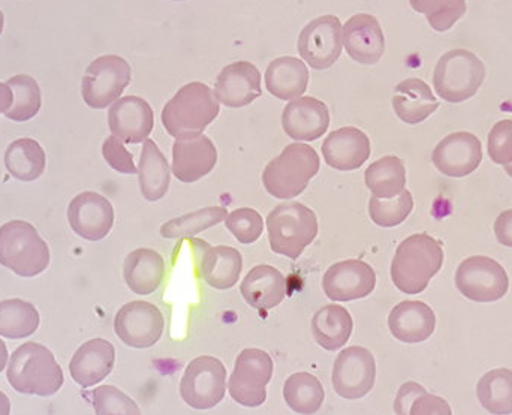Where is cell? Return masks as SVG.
Here are the masks:
<instances>
[{
	"instance_id": "6da1fadb",
	"label": "cell",
	"mask_w": 512,
	"mask_h": 415,
	"mask_svg": "<svg viewBox=\"0 0 512 415\" xmlns=\"http://www.w3.org/2000/svg\"><path fill=\"white\" fill-rule=\"evenodd\" d=\"M444 264V249L429 234H414L400 243L391 263V279L397 290L420 294L429 287Z\"/></svg>"
},
{
	"instance_id": "7a4b0ae2",
	"label": "cell",
	"mask_w": 512,
	"mask_h": 415,
	"mask_svg": "<svg viewBox=\"0 0 512 415\" xmlns=\"http://www.w3.org/2000/svg\"><path fill=\"white\" fill-rule=\"evenodd\" d=\"M6 378L15 392L41 398L56 395L65 383L54 354L35 342H27L12 353Z\"/></svg>"
},
{
	"instance_id": "3957f363",
	"label": "cell",
	"mask_w": 512,
	"mask_h": 415,
	"mask_svg": "<svg viewBox=\"0 0 512 415\" xmlns=\"http://www.w3.org/2000/svg\"><path fill=\"white\" fill-rule=\"evenodd\" d=\"M219 101L204 83L183 86L162 111V123L176 140L198 137L218 117Z\"/></svg>"
},
{
	"instance_id": "277c9868",
	"label": "cell",
	"mask_w": 512,
	"mask_h": 415,
	"mask_svg": "<svg viewBox=\"0 0 512 415\" xmlns=\"http://www.w3.org/2000/svg\"><path fill=\"white\" fill-rule=\"evenodd\" d=\"M319 156L313 147L292 143L279 156L268 162L262 173L265 191L277 200L298 197L318 174Z\"/></svg>"
},
{
	"instance_id": "5b68a950",
	"label": "cell",
	"mask_w": 512,
	"mask_h": 415,
	"mask_svg": "<svg viewBox=\"0 0 512 415\" xmlns=\"http://www.w3.org/2000/svg\"><path fill=\"white\" fill-rule=\"evenodd\" d=\"M271 251L297 260L318 236V218L304 204L291 201L279 204L267 218Z\"/></svg>"
},
{
	"instance_id": "8992f818",
	"label": "cell",
	"mask_w": 512,
	"mask_h": 415,
	"mask_svg": "<svg viewBox=\"0 0 512 415\" xmlns=\"http://www.w3.org/2000/svg\"><path fill=\"white\" fill-rule=\"evenodd\" d=\"M0 264L21 278H33L50 266V249L29 222L11 221L0 227Z\"/></svg>"
},
{
	"instance_id": "52a82bcc",
	"label": "cell",
	"mask_w": 512,
	"mask_h": 415,
	"mask_svg": "<svg viewBox=\"0 0 512 415\" xmlns=\"http://www.w3.org/2000/svg\"><path fill=\"white\" fill-rule=\"evenodd\" d=\"M486 78V66L468 50H451L436 63L433 86L444 101L460 104L477 95Z\"/></svg>"
},
{
	"instance_id": "ba28073f",
	"label": "cell",
	"mask_w": 512,
	"mask_h": 415,
	"mask_svg": "<svg viewBox=\"0 0 512 415\" xmlns=\"http://www.w3.org/2000/svg\"><path fill=\"white\" fill-rule=\"evenodd\" d=\"M227 392V369L215 357H197L189 363L180 381V396L194 410L218 407Z\"/></svg>"
},
{
	"instance_id": "9c48e42d",
	"label": "cell",
	"mask_w": 512,
	"mask_h": 415,
	"mask_svg": "<svg viewBox=\"0 0 512 415\" xmlns=\"http://www.w3.org/2000/svg\"><path fill=\"white\" fill-rule=\"evenodd\" d=\"M273 360L268 353L248 348L237 357L233 375L228 384L231 398L237 404L258 408L267 401V386L273 377Z\"/></svg>"
},
{
	"instance_id": "30bf717a",
	"label": "cell",
	"mask_w": 512,
	"mask_h": 415,
	"mask_svg": "<svg viewBox=\"0 0 512 415\" xmlns=\"http://www.w3.org/2000/svg\"><path fill=\"white\" fill-rule=\"evenodd\" d=\"M131 66L123 57L102 56L93 60L83 78L84 102L95 110L114 104L131 83Z\"/></svg>"
},
{
	"instance_id": "8fae6325",
	"label": "cell",
	"mask_w": 512,
	"mask_h": 415,
	"mask_svg": "<svg viewBox=\"0 0 512 415\" xmlns=\"http://www.w3.org/2000/svg\"><path fill=\"white\" fill-rule=\"evenodd\" d=\"M456 287L472 302L492 303L504 299L510 279L498 261L475 255L463 261L457 269Z\"/></svg>"
},
{
	"instance_id": "7c38bea8",
	"label": "cell",
	"mask_w": 512,
	"mask_h": 415,
	"mask_svg": "<svg viewBox=\"0 0 512 415\" xmlns=\"http://www.w3.org/2000/svg\"><path fill=\"white\" fill-rule=\"evenodd\" d=\"M331 380L340 398L346 401L364 398L375 386V357L364 347L346 348L334 362Z\"/></svg>"
},
{
	"instance_id": "4fadbf2b",
	"label": "cell",
	"mask_w": 512,
	"mask_h": 415,
	"mask_svg": "<svg viewBox=\"0 0 512 415\" xmlns=\"http://www.w3.org/2000/svg\"><path fill=\"white\" fill-rule=\"evenodd\" d=\"M340 20L324 15L310 21L298 38V53L313 69L331 68L342 54L343 32Z\"/></svg>"
},
{
	"instance_id": "5bb4252c",
	"label": "cell",
	"mask_w": 512,
	"mask_h": 415,
	"mask_svg": "<svg viewBox=\"0 0 512 415\" xmlns=\"http://www.w3.org/2000/svg\"><path fill=\"white\" fill-rule=\"evenodd\" d=\"M165 320L155 305L143 300L128 303L117 312L114 332L123 344L137 350L153 347L164 335Z\"/></svg>"
},
{
	"instance_id": "9a60e30c",
	"label": "cell",
	"mask_w": 512,
	"mask_h": 415,
	"mask_svg": "<svg viewBox=\"0 0 512 415\" xmlns=\"http://www.w3.org/2000/svg\"><path fill=\"white\" fill-rule=\"evenodd\" d=\"M376 287V273L361 260L334 264L325 272L322 288L333 302H352L370 296Z\"/></svg>"
},
{
	"instance_id": "2e32d148",
	"label": "cell",
	"mask_w": 512,
	"mask_h": 415,
	"mask_svg": "<svg viewBox=\"0 0 512 415\" xmlns=\"http://www.w3.org/2000/svg\"><path fill=\"white\" fill-rule=\"evenodd\" d=\"M433 165L448 177H466L483 161V144L471 132H454L433 150Z\"/></svg>"
},
{
	"instance_id": "e0dca14e",
	"label": "cell",
	"mask_w": 512,
	"mask_h": 415,
	"mask_svg": "<svg viewBox=\"0 0 512 415\" xmlns=\"http://www.w3.org/2000/svg\"><path fill=\"white\" fill-rule=\"evenodd\" d=\"M68 221L78 236L90 242H99L113 228L114 209L101 194L83 192L69 204Z\"/></svg>"
},
{
	"instance_id": "ac0fdd59",
	"label": "cell",
	"mask_w": 512,
	"mask_h": 415,
	"mask_svg": "<svg viewBox=\"0 0 512 415\" xmlns=\"http://www.w3.org/2000/svg\"><path fill=\"white\" fill-rule=\"evenodd\" d=\"M111 134L122 143L138 144L149 140L155 125V114L149 102L138 96L117 99L108 111Z\"/></svg>"
},
{
	"instance_id": "d6986e66",
	"label": "cell",
	"mask_w": 512,
	"mask_h": 415,
	"mask_svg": "<svg viewBox=\"0 0 512 415\" xmlns=\"http://www.w3.org/2000/svg\"><path fill=\"white\" fill-rule=\"evenodd\" d=\"M283 131L298 141H315L330 126L327 105L312 96H300L286 105L282 114Z\"/></svg>"
},
{
	"instance_id": "ffe728a7",
	"label": "cell",
	"mask_w": 512,
	"mask_h": 415,
	"mask_svg": "<svg viewBox=\"0 0 512 415\" xmlns=\"http://www.w3.org/2000/svg\"><path fill=\"white\" fill-rule=\"evenodd\" d=\"M343 45L352 60L361 65H376L385 53L381 24L370 14H357L342 29Z\"/></svg>"
},
{
	"instance_id": "44dd1931",
	"label": "cell",
	"mask_w": 512,
	"mask_h": 415,
	"mask_svg": "<svg viewBox=\"0 0 512 415\" xmlns=\"http://www.w3.org/2000/svg\"><path fill=\"white\" fill-rule=\"evenodd\" d=\"M261 93V72L251 62L225 66L216 78L215 96L225 107H246Z\"/></svg>"
},
{
	"instance_id": "7402d4cb",
	"label": "cell",
	"mask_w": 512,
	"mask_h": 415,
	"mask_svg": "<svg viewBox=\"0 0 512 415\" xmlns=\"http://www.w3.org/2000/svg\"><path fill=\"white\" fill-rule=\"evenodd\" d=\"M218 161L215 144L206 135L176 140L173 147V174L183 183H195L212 173Z\"/></svg>"
},
{
	"instance_id": "603a6c76",
	"label": "cell",
	"mask_w": 512,
	"mask_h": 415,
	"mask_svg": "<svg viewBox=\"0 0 512 415\" xmlns=\"http://www.w3.org/2000/svg\"><path fill=\"white\" fill-rule=\"evenodd\" d=\"M116 362V350L105 339H92L78 348L69 363L72 380L83 387L96 386L113 371Z\"/></svg>"
},
{
	"instance_id": "cb8c5ba5",
	"label": "cell",
	"mask_w": 512,
	"mask_h": 415,
	"mask_svg": "<svg viewBox=\"0 0 512 415\" xmlns=\"http://www.w3.org/2000/svg\"><path fill=\"white\" fill-rule=\"evenodd\" d=\"M322 155L325 162L334 170H358L369 159V137L360 129L351 126L337 129L325 138Z\"/></svg>"
},
{
	"instance_id": "d4e9b609",
	"label": "cell",
	"mask_w": 512,
	"mask_h": 415,
	"mask_svg": "<svg viewBox=\"0 0 512 415\" xmlns=\"http://www.w3.org/2000/svg\"><path fill=\"white\" fill-rule=\"evenodd\" d=\"M388 327L397 341L403 344H421L435 332L436 315L426 303L406 300L390 312Z\"/></svg>"
},
{
	"instance_id": "484cf974",
	"label": "cell",
	"mask_w": 512,
	"mask_h": 415,
	"mask_svg": "<svg viewBox=\"0 0 512 415\" xmlns=\"http://www.w3.org/2000/svg\"><path fill=\"white\" fill-rule=\"evenodd\" d=\"M240 293L256 311H270L285 300L288 284L285 276L271 266H256L243 279Z\"/></svg>"
},
{
	"instance_id": "4316f807",
	"label": "cell",
	"mask_w": 512,
	"mask_h": 415,
	"mask_svg": "<svg viewBox=\"0 0 512 415\" xmlns=\"http://www.w3.org/2000/svg\"><path fill=\"white\" fill-rule=\"evenodd\" d=\"M394 113L408 125H418L429 119L439 108L429 84L420 78H408L397 84L393 96Z\"/></svg>"
},
{
	"instance_id": "83f0119b",
	"label": "cell",
	"mask_w": 512,
	"mask_h": 415,
	"mask_svg": "<svg viewBox=\"0 0 512 415\" xmlns=\"http://www.w3.org/2000/svg\"><path fill=\"white\" fill-rule=\"evenodd\" d=\"M123 278L132 293L150 296L164 282V258L153 249H137L126 257Z\"/></svg>"
},
{
	"instance_id": "f1b7e54d",
	"label": "cell",
	"mask_w": 512,
	"mask_h": 415,
	"mask_svg": "<svg viewBox=\"0 0 512 415\" xmlns=\"http://www.w3.org/2000/svg\"><path fill=\"white\" fill-rule=\"evenodd\" d=\"M203 248L200 270L206 284L216 290L233 288L242 275V254L230 246H207L204 243Z\"/></svg>"
},
{
	"instance_id": "f546056e",
	"label": "cell",
	"mask_w": 512,
	"mask_h": 415,
	"mask_svg": "<svg viewBox=\"0 0 512 415\" xmlns=\"http://www.w3.org/2000/svg\"><path fill=\"white\" fill-rule=\"evenodd\" d=\"M265 84L268 92L280 101H294L306 92L309 69L303 60L289 56L280 57L268 65Z\"/></svg>"
},
{
	"instance_id": "4dcf8cb0",
	"label": "cell",
	"mask_w": 512,
	"mask_h": 415,
	"mask_svg": "<svg viewBox=\"0 0 512 415\" xmlns=\"http://www.w3.org/2000/svg\"><path fill=\"white\" fill-rule=\"evenodd\" d=\"M352 330H354V321L343 306H324L313 315L312 332L316 344L331 353L339 351L348 344Z\"/></svg>"
},
{
	"instance_id": "1f68e13d",
	"label": "cell",
	"mask_w": 512,
	"mask_h": 415,
	"mask_svg": "<svg viewBox=\"0 0 512 415\" xmlns=\"http://www.w3.org/2000/svg\"><path fill=\"white\" fill-rule=\"evenodd\" d=\"M141 194L147 201H159L167 195L171 183V170L155 141H144L138 164Z\"/></svg>"
},
{
	"instance_id": "d6a6232c",
	"label": "cell",
	"mask_w": 512,
	"mask_h": 415,
	"mask_svg": "<svg viewBox=\"0 0 512 415\" xmlns=\"http://www.w3.org/2000/svg\"><path fill=\"white\" fill-rule=\"evenodd\" d=\"M45 152L38 141L20 138L9 144L5 153L6 170L21 182H33L45 171Z\"/></svg>"
},
{
	"instance_id": "836d02e7",
	"label": "cell",
	"mask_w": 512,
	"mask_h": 415,
	"mask_svg": "<svg viewBox=\"0 0 512 415\" xmlns=\"http://www.w3.org/2000/svg\"><path fill=\"white\" fill-rule=\"evenodd\" d=\"M364 180L367 188L372 191L373 197L379 200H391L405 191V164L397 156H385L367 168Z\"/></svg>"
},
{
	"instance_id": "e575fe53",
	"label": "cell",
	"mask_w": 512,
	"mask_h": 415,
	"mask_svg": "<svg viewBox=\"0 0 512 415\" xmlns=\"http://www.w3.org/2000/svg\"><path fill=\"white\" fill-rule=\"evenodd\" d=\"M283 399L294 413L313 415L321 410L325 392L321 381L307 372L291 375L283 386Z\"/></svg>"
},
{
	"instance_id": "d590c367",
	"label": "cell",
	"mask_w": 512,
	"mask_h": 415,
	"mask_svg": "<svg viewBox=\"0 0 512 415\" xmlns=\"http://www.w3.org/2000/svg\"><path fill=\"white\" fill-rule=\"evenodd\" d=\"M481 407L493 415L512 414V371L495 369L487 372L477 386Z\"/></svg>"
},
{
	"instance_id": "8d00e7d4",
	"label": "cell",
	"mask_w": 512,
	"mask_h": 415,
	"mask_svg": "<svg viewBox=\"0 0 512 415\" xmlns=\"http://www.w3.org/2000/svg\"><path fill=\"white\" fill-rule=\"evenodd\" d=\"M38 327L39 312L32 303L20 299L0 302V336L3 338H29Z\"/></svg>"
},
{
	"instance_id": "74e56055",
	"label": "cell",
	"mask_w": 512,
	"mask_h": 415,
	"mask_svg": "<svg viewBox=\"0 0 512 415\" xmlns=\"http://www.w3.org/2000/svg\"><path fill=\"white\" fill-rule=\"evenodd\" d=\"M228 210L225 207H206L198 212L188 213L180 218L171 219L162 225L161 236L164 239H182V237L197 236L227 219Z\"/></svg>"
},
{
	"instance_id": "f35d334b",
	"label": "cell",
	"mask_w": 512,
	"mask_h": 415,
	"mask_svg": "<svg viewBox=\"0 0 512 415\" xmlns=\"http://www.w3.org/2000/svg\"><path fill=\"white\" fill-rule=\"evenodd\" d=\"M9 87L14 92V102L5 116L14 122H27L41 110V89L29 75H15L9 78Z\"/></svg>"
},
{
	"instance_id": "ab89813d",
	"label": "cell",
	"mask_w": 512,
	"mask_h": 415,
	"mask_svg": "<svg viewBox=\"0 0 512 415\" xmlns=\"http://www.w3.org/2000/svg\"><path fill=\"white\" fill-rule=\"evenodd\" d=\"M436 32H447L466 14V0H409Z\"/></svg>"
},
{
	"instance_id": "60d3db41",
	"label": "cell",
	"mask_w": 512,
	"mask_h": 415,
	"mask_svg": "<svg viewBox=\"0 0 512 415\" xmlns=\"http://www.w3.org/2000/svg\"><path fill=\"white\" fill-rule=\"evenodd\" d=\"M414 209V198L409 191H403L391 200L370 198L369 213L372 221L382 228H393L403 224Z\"/></svg>"
},
{
	"instance_id": "b9f144b4",
	"label": "cell",
	"mask_w": 512,
	"mask_h": 415,
	"mask_svg": "<svg viewBox=\"0 0 512 415\" xmlns=\"http://www.w3.org/2000/svg\"><path fill=\"white\" fill-rule=\"evenodd\" d=\"M98 415H141L140 408L128 395L114 386H101L90 393Z\"/></svg>"
},
{
	"instance_id": "7bdbcfd3",
	"label": "cell",
	"mask_w": 512,
	"mask_h": 415,
	"mask_svg": "<svg viewBox=\"0 0 512 415\" xmlns=\"http://www.w3.org/2000/svg\"><path fill=\"white\" fill-rule=\"evenodd\" d=\"M225 225L243 245L255 243L264 230V221H262L261 215L249 207L234 210L225 219Z\"/></svg>"
},
{
	"instance_id": "ee69618b",
	"label": "cell",
	"mask_w": 512,
	"mask_h": 415,
	"mask_svg": "<svg viewBox=\"0 0 512 415\" xmlns=\"http://www.w3.org/2000/svg\"><path fill=\"white\" fill-rule=\"evenodd\" d=\"M489 156L495 164H511L512 120H502L493 126L489 134Z\"/></svg>"
},
{
	"instance_id": "f6af8a7d",
	"label": "cell",
	"mask_w": 512,
	"mask_h": 415,
	"mask_svg": "<svg viewBox=\"0 0 512 415\" xmlns=\"http://www.w3.org/2000/svg\"><path fill=\"white\" fill-rule=\"evenodd\" d=\"M102 155L105 161L117 173L122 174H138V168L134 164V156L126 150L119 138L108 137L102 144Z\"/></svg>"
},
{
	"instance_id": "bcb514c9",
	"label": "cell",
	"mask_w": 512,
	"mask_h": 415,
	"mask_svg": "<svg viewBox=\"0 0 512 415\" xmlns=\"http://www.w3.org/2000/svg\"><path fill=\"white\" fill-rule=\"evenodd\" d=\"M409 415H453V411L444 398L426 392L415 399Z\"/></svg>"
},
{
	"instance_id": "7dc6e473",
	"label": "cell",
	"mask_w": 512,
	"mask_h": 415,
	"mask_svg": "<svg viewBox=\"0 0 512 415\" xmlns=\"http://www.w3.org/2000/svg\"><path fill=\"white\" fill-rule=\"evenodd\" d=\"M423 393H426V389L421 384L412 383V381L411 383L403 384L400 387L399 393H397L396 401H394V411H396L397 415H409L411 405Z\"/></svg>"
},
{
	"instance_id": "c3c4849f",
	"label": "cell",
	"mask_w": 512,
	"mask_h": 415,
	"mask_svg": "<svg viewBox=\"0 0 512 415\" xmlns=\"http://www.w3.org/2000/svg\"><path fill=\"white\" fill-rule=\"evenodd\" d=\"M495 234L501 245L512 248V209L498 216L495 222Z\"/></svg>"
},
{
	"instance_id": "681fc988",
	"label": "cell",
	"mask_w": 512,
	"mask_h": 415,
	"mask_svg": "<svg viewBox=\"0 0 512 415\" xmlns=\"http://www.w3.org/2000/svg\"><path fill=\"white\" fill-rule=\"evenodd\" d=\"M14 102V92L8 84L0 83V113L5 114Z\"/></svg>"
},
{
	"instance_id": "f907efd6",
	"label": "cell",
	"mask_w": 512,
	"mask_h": 415,
	"mask_svg": "<svg viewBox=\"0 0 512 415\" xmlns=\"http://www.w3.org/2000/svg\"><path fill=\"white\" fill-rule=\"evenodd\" d=\"M9 414H11V401H9L5 393L0 392V415Z\"/></svg>"
},
{
	"instance_id": "816d5d0a",
	"label": "cell",
	"mask_w": 512,
	"mask_h": 415,
	"mask_svg": "<svg viewBox=\"0 0 512 415\" xmlns=\"http://www.w3.org/2000/svg\"><path fill=\"white\" fill-rule=\"evenodd\" d=\"M6 365H8V350H6L5 342L0 339V372L5 369Z\"/></svg>"
},
{
	"instance_id": "f5cc1de1",
	"label": "cell",
	"mask_w": 512,
	"mask_h": 415,
	"mask_svg": "<svg viewBox=\"0 0 512 415\" xmlns=\"http://www.w3.org/2000/svg\"><path fill=\"white\" fill-rule=\"evenodd\" d=\"M3 24H5V17H3V12L0 11V35L3 32Z\"/></svg>"
},
{
	"instance_id": "db71d44e",
	"label": "cell",
	"mask_w": 512,
	"mask_h": 415,
	"mask_svg": "<svg viewBox=\"0 0 512 415\" xmlns=\"http://www.w3.org/2000/svg\"><path fill=\"white\" fill-rule=\"evenodd\" d=\"M505 173H507L508 176L512 177V162L511 164L505 165Z\"/></svg>"
},
{
	"instance_id": "11a10c76",
	"label": "cell",
	"mask_w": 512,
	"mask_h": 415,
	"mask_svg": "<svg viewBox=\"0 0 512 415\" xmlns=\"http://www.w3.org/2000/svg\"><path fill=\"white\" fill-rule=\"evenodd\" d=\"M174 2H183V0H174Z\"/></svg>"
}]
</instances>
